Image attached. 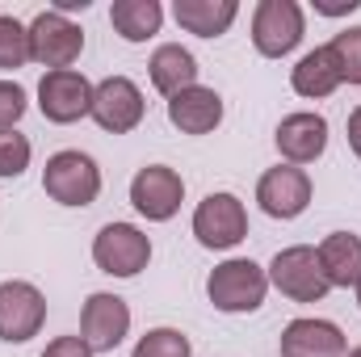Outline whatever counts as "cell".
<instances>
[{"label": "cell", "mask_w": 361, "mask_h": 357, "mask_svg": "<svg viewBox=\"0 0 361 357\" xmlns=\"http://www.w3.org/2000/svg\"><path fill=\"white\" fill-rule=\"evenodd\" d=\"M269 273L252 257H227L206 273V298L223 315H252L269 298Z\"/></svg>", "instance_id": "cell-1"}, {"label": "cell", "mask_w": 361, "mask_h": 357, "mask_svg": "<svg viewBox=\"0 0 361 357\" xmlns=\"http://www.w3.org/2000/svg\"><path fill=\"white\" fill-rule=\"evenodd\" d=\"M189 231L202 248L210 253H231L248 240V206L240 193L231 189H214L206 193L197 206H193V219H189Z\"/></svg>", "instance_id": "cell-2"}, {"label": "cell", "mask_w": 361, "mask_h": 357, "mask_svg": "<svg viewBox=\"0 0 361 357\" xmlns=\"http://www.w3.org/2000/svg\"><path fill=\"white\" fill-rule=\"evenodd\" d=\"M42 189L59 206H72V210L92 206L101 198V164L92 160L89 152H80V147H63V152L47 156Z\"/></svg>", "instance_id": "cell-3"}, {"label": "cell", "mask_w": 361, "mask_h": 357, "mask_svg": "<svg viewBox=\"0 0 361 357\" xmlns=\"http://www.w3.org/2000/svg\"><path fill=\"white\" fill-rule=\"evenodd\" d=\"M152 236L139 227V223H105L97 236H92V265L101 269L105 277H139L143 269L152 265Z\"/></svg>", "instance_id": "cell-4"}, {"label": "cell", "mask_w": 361, "mask_h": 357, "mask_svg": "<svg viewBox=\"0 0 361 357\" xmlns=\"http://www.w3.org/2000/svg\"><path fill=\"white\" fill-rule=\"evenodd\" d=\"M25 30H30V63H38L47 72H63V68L80 63V55H85L80 21H72L55 8H42L34 21H25Z\"/></svg>", "instance_id": "cell-5"}, {"label": "cell", "mask_w": 361, "mask_h": 357, "mask_svg": "<svg viewBox=\"0 0 361 357\" xmlns=\"http://www.w3.org/2000/svg\"><path fill=\"white\" fill-rule=\"evenodd\" d=\"M252 47L261 59H286L307 38V8L298 0H261L252 8Z\"/></svg>", "instance_id": "cell-6"}, {"label": "cell", "mask_w": 361, "mask_h": 357, "mask_svg": "<svg viewBox=\"0 0 361 357\" xmlns=\"http://www.w3.org/2000/svg\"><path fill=\"white\" fill-rule=\"evenodd\" d=\"M265 273H269V286L290 303H324L332 294V286H328V277L319 269V257H315V244L281 248L265 265Z\"/></svg>", "instance_id": "cell-7"}, {"label": "cell", "mask_w": 361, "mask_h": 357, "mask_svg": "<svg viewBox=\"0 0 361 357\" xmlns=\"http://www.w3.org/2000/svg\"><path fill=\"white\" fill-rule=\"evenodd\" d=\"M89 118L105 135H130L147 118V97L130 76H105L92 85V109Z\"/></svg>", "instance_id": "cell-8"}, {"label": "cell", "mask_w": 361, "mask_h": 357, "mask_svg": "<svg viewBox=\"0 0 361 357\" xmlns=\"http://www.w3.org/2000/svg\"><path fill=\"white\" fill-rule=\"evenodd\" d=\"M47 328V294L25 277L0 282V341L25 345Z\"/></svg>", "instance_id": "cell-9"}, {"label": "cell", "mask_w": 361, "mask_h": 357, "mask_svg": "<svg viewBox=\"0 0 361 357\" xmlns=\"http://www.w3.org/2000/svg\"><path fill=\"white\" fill-rule=\"evenodd\" d=\"M130 303L114 290H92L80 307V337L92 353H114L126 337H130Z\"/></svg>", "instance_id": "cell-10"}, {"label": "cell", "mask_w": 361, "mask_h": 357, "mask_svg": "<svg viewBox=\"0 0 361 357\" xmlns=\"http://www.w3.org/2000/svg\"><path fill=\"white\" fill-rule=\"evenodd\" d=\"M130 206L135 214H143L147 223H169L180 214V202H185V177L169 164H143L135 177H130Z\"/></svg>", "instance_id": "cell-11"}, {"label": "cell", "mask_w": 361, "mask_h": 357, "mask_svg": "<svg viewBox=\"0 0 361 357\" xmlns=\"http://www.w3.org/2000/svg\"><path fill=\"white\" fill-rule=\"evenodd\" d=\"M92 109V80L80 68H63V72H42L38 80V114L55 126H72L80 118H89Z\"/></svg>", "instance_id": "cell-12"}, {"label": "cell", "mask_w": 361, "mask_h": 357, "mask_svg": "<svg viewBox=\"0 0 361 357\" xmlns=\"http://www.w3.org/2000/svg\"><path fill=\"white\" fill-rule=\"evenodd\" d=\"M311 198H315V185H311V173H307V169L273 164V169H265V173L257 177V206H261L269 219L290 223V219L307 214Z\"/></svg>", "instance_id": "cell-13"}, {"label": "cell", "mask_w": 361, "mask_h": 357, "mask_svg": "<svg viewBox=\"0 0 361 357\" xmlns=\"http://www.w3.org/2000/svg\"><path fill=\"white\" fill-rule=\"evenodd\" d=\"M328 139H332L328 118L315 114V109H294V114H286V118L277 122V131H273V147H277L281 164H294V169L315 164V160L328 152Z\"/></svg>", "instance_id": "cell-14"}, {"label": "cell", "mask_w": 361, "mask_h": 357, "mask_svg": "<svg viewBox=\"0 0 361 357\" xmlns=\"http://www.w3.org/2000/svg\"><path fill=\"white\" fill-rule=\"evenodd\" d=\"M281 357H345L349 353V337L336 320L324 315H298L281 328L277 337Z\"/></svg>", "instance_id": "cell-15"}, {"label": "cell", "mask_w": 361, "mask_h": 357, "mask_svg": "<svg viewBox=\"0 0 361 357\" xmlns=\"http://www.w3.org/2000/svg\"><path fill=\"white\" fill-rule=\"evenodd\" d=\"M223 92L210 85H193V89L169 97V122L177 126L180 135H214L223 126Z\"/></svg>", "instance_id": "cell-16"}, {"label": "cell", "mask_w": 361, "mask_h": 357, "mask_svg": "<svg viewBox=\"0 0 361 357\" xmlns=\"http://www.w3.org/2000/svg\"><path fill=\"white\" fill-rule=\"evenodd\" d=\"M197 76H202L197 55L189 47H180V42H160L152 51V59H147V80H152V89L160 92L164 101L185 89H193V85H202Z\"/></svg>", "instance_id": "cell-17"}, {"label": "cell", "mask_w": 361, "mask_h": 357, "mask_svg": "<svg viewBox=\"0 0 361 357\" xmlns=\"http://www.w3.org/2000/svg\"><path fill=\"white\" fill-rule=\"evenodd\" d=\"M319 269L332 290H353L361 282V236L357 231H328L315 244Z\"/></svg>", "instance_id": "cell-18"}, {"label": "cell", "mask_w": 361, "mask_h": 357, "mask_svg": "<svg viewBox=\"0 0 361 357\" xmlns=\"http://www.w3.org/2000/svg\"><path fill=\"white\" fill-rule=\"evenodd\" d=\"M341 85H345V76H341V63H336V55H332L328 42L315 47V51H307V55H298V63L290 68V89L298 92L302 101H324Z\"/></svg>", "instance_id": "cell-19"}, {"label": "cell", "mask_w": 361, "mask_h": 357, "mask_svg": "<svg viewBox=\"0 0 361 357\" xmlns=\"http://www.w3.org/2000/svg\"><path fill=\"white\" fill-rule=\"evenodd\" d=\"M240 17V0H173V21L193 38H223Z\"/></svg>", "instance_id": "cell-20"}, {"label": "cell", "mask_w": 361, "mask_h": 357, "mask_svg": "<svg viewBox=\"0 0 361 357\" xmlns=\"http://www.w3.org/2000/svg\"><path fill=\"white\" fill-rule=\"evenodd\" d=\"M109 25H114V34H118L122 42L139 47V42H147V38L160 34V25H164V4H160V0H114V4H109Z\"/></svg>", "instance_id": "cell-21"}, {"label": "cell", "mask_w": 361, "mask_h": 357, "mask_svg": "<svg viewBox=\"0 0 361 357\" xmlns=\"http://www.w3.org/2000/svg\"><path fill=\"white\" fill-rule=\"evenodd\" d=\"M130 357H193V341H189L180 328L160 324V328H147V332L135 341Z\"/></svg>", "instance_id": "cell-22"}, {"label": "cell", "mask_w": 361, "mask_h": 357, "mask_svg": "<svg viewBox=\"0 0 361 357\" xmlns=\"http://www.w3.org/2000/svg\"><path fill=\"white\" fill-rule=\"evenodd\" d=\"M30 63V30L13 13H0V72H17Z\"/></svg>", "instance_id": "cell-23"}, {"label": "cell", "mask_w": 361, "mask_h": 357, "mask_svg": "<svg viewBox=\"0 0 361 357\" xmlns=\"http://www.w3.org/2000/svg\"><path fill=\"white\" fill-rule=\"evenodd\" d=\"M328 47H332V55H336V63H341L345 85L361 89V25H345L341 34H332Z\"/></svg>", "instance_id": "cell-24"}, {"label": "cell", "mask_w": 361, "mask_h": 357, "mask_svg": "<svg viewBox=\"0 0 361 357\" xmlns=\"http://www.w3.org/2000/svg\"><path fill=\"white\" fill-rule=\"evenodd\" d=\"M34 160V143L21 131H0V181H17Z\"/></svg>", "instance_id": "cell-25"}, {"label": "cell", "mask_w": 361, "mask_h": 357, "mask_svg": "<svg viewBox=\"0 0 361 357\" xmlns=\"http://www.w3.org/2000/svg\"><path fill=\"white\" fill-rule=\"evenodd\" d=\"M30 109V92L21 89L17 80L0 76V131H17V122Z\"/></svg>", "instance_id": "cell-26"}, {"label": "cell", "mask_w": 361, "mask_h": 357, "mask_svg": "<svg viewBox=\"0 0 361 357\" xmlns=\"http://www.w3.org/2000/svg\"><path fill=\"white\" fill-rule=\"evenodd\" d=\"M42 357H97V353L85 345V337L76 332V337H55V341L42 349Z\"/></svg>", "instance_id": "cell-27"}, {"label": "cell", "mask_w": 361, "mask_h": 357, "mask_svg": "<svg viewBox=\"0 0 361 357\" xmlns=\"http://www.w3.org/2000/svg\"><path fill=\"white\" fill-rule=\"evenodd\" d=\"M311 8H315L319 17H353L361 8V0H315Z\"/></svg>", "instance_id": "cell-28"}, {"label": "cell", "mask_w": 361, "mask_h": 357, "mask_svg": "<svg viewBox=\"0 0 361 357\" xmlns=\"http://www.w3.org/2000/svg\"><path fill=\"white\" fill-rule=\"evenodd\" d=\"M345 139H349V152L361 160V105L349 109V122H345Z\"/></svg>", "instance_id": "cell-29"}, {"label": "cell", "mask_w": 361, "mask_h": 357, "mask_svg": "<svg viewBox=\"0 0 361 357\" xmlns=\"http://www.w3.org/2000/svg\"><path fill=\"white\" fill-rule=\"evenodd\" d=\"M345 357H361V345H353V349H349V353H345Z\"/></svg>", "instance_id": "cell-30"}, {"label": "cell", "mask_w": 361, "mask_h": 357, "mask_svg": "<svg viewBox=\"0 0 361 357\" xmlns=\"http://www.w3.org/2000/svg\"><path fill=\"white\" fill-rule=\"evenodd\" d=\"M353 294H357V307H361V282H357V286H353Z\"/></svg>", "instance_id": "cell-31"}]
</instances>
